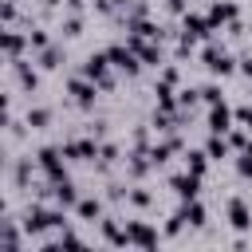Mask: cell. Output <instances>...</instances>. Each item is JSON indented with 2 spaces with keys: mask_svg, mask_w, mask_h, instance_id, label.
<instances>
[{
  "mask_svg": "<svg viewBox=\"0 0 252 252\" xmlns=\"http://www.w3.org/2000/svg\"><path fill=\"white\" fill-rule=\"evenodd\" d=\"M24 224H28V232H51V228H63V213H59V209H43V205H32Z\"/></svg>",
  "mask_w": 252,
  "mask_h": 252,
  "instance_id": "obj_1",
  "label": "cell"
},
{
  "mask_svg": "<svg viewBox=\"0 0 252 252\" xmlns=\"http://www.w3.org/2000/svg\"><path fill=\"white\" fill-rule=\"evenodd\" d=\"M106 67H110V55H106V51H102V55H87L83 75H87V79H94L102 91H110V87H114V79H110V71H106Z\"/></svg>",
  "mask_w": 252,
  "mask_h": 252,
  "instance_id": "obj_2",
  "label": "cell"
},
{
  "mask_svg": "<svg viewBox=\"0 0 252 252\" xmlns=\"http://www.w3.org/2000/svg\"><path fill=\"white\" fill-rule=\"evenodd\" d=\"M35 158H39V165H43V173H47L51 181H63V177H67V169H63V158H67L63 146H43Z\"/></svg>",
  "mask_w": 252,
  "mask_h": 252,
  "instance_id": "obj_3",
  "label": "cell"
},
{
  "mask_svg": "<svg viewBox=\"0 0 252 252\" xmlns=\"http://www.w3.org/2000/svg\"><path fill=\"white\" fill-rule=\"evenodd\" d=\"M106 55H110V67H118V71H126V75H134V71L142 67V59L134 55V47H130V43H126V47H122V43H114V47H106Z\"/></svg>",
  "mask_w": 252,
  "mask_h": 252,
  "instance_id": "obj_4",
  "label": "cell"
},
{
  "mask_svg": "<svg viewBox=\"0 0 252 252\" xmlns=\"http://www.w3.org/2000/svg\"><path fill=\"white\" fill-rule=\"evenodd\" d=\"M201 59H205V67H209L213 75H232V55H228L224 47H217V43H209Z\"/></svg>",
  "mask_w": 252,
  "mask_h": 252,
  "instance_id": "obj_5",
  "label": "cell"
},
{
  "mask_svg": "<svg viewBox=\"0 0 252 252\" xmlns=\"http://www.w3.org/2000/svg\"><path fill=\"white\" fill-rule=\"evenodd\" d=\"M126 240H130L134 248H154V244H158V228H150L146 220H130V224H126Z\"/></svg>",
  "mask_w": 252,
  "mask_h": 252,
  "instance_id": "obj_6",
  "label": "cell"
},
{
  "mask_svg": "<svg viewBox=\"0 0 252 252\" xmlns=\"http://www.w3.org/2000/svg\"><path fill=\"white\" fill-rule=\"evenodd\" d=\"M169 185H173V193H177L181 201H193V197L201 193V173H193V169H189V173H177Z\"/></svg>",
  "mask_w": 252,
  "mask_h": 252,
  "instance_id": "obj_7",
  "label": "cell"
},
{
  "mask_svg": "<svg viewBox=\"0 0 252 252\" xmlns=\"http://www.w3.org/2000/svg\"><path fill=\"white\" fill-rule=\"evenodd\" d=\"M232 130V110L224 102H213L209 106V134H228Z\"/></svg>",
  "mask_w": 252,
  "mask_h": 252,
  "instance_id": "obj_8",
  "label": "cell"
},
{
  "mask_svg": "<svg viewBox=\"0 0 252 252\" xmlns=\"http://www.w3.org/2000/svg\"><path fill=\"white\" fill-rule=\"evenodd\" d=\"M181 32H185V35H193V39H205V35L213 32V20H209V16H197V12H185Z\"/></svg>",
  "mask_w": 252,
  "mask_h": 252,
  "instance_id": "obj_9",
  "label": "cell"
},
{
  "mask_svg": "<svg viewBox=\"0 0 252 252\" xmlns=\"http://www.w3.org/2000/svg\"><path fill=\"white\" fill-rule=\"evenodd\" d=\"M67 87H71V94L79 98V106H91V102H94V91H98V83H94V79L79 75V79H71Z\"/></svg>",
  "mask_w": 252,
  "mask_h": 252,
  "instance_id": "obj_10",
  "label": "cell"
},
{
  "mask_svg": "<svg viewBox=\"0 0 252 252\" xmlns=\"http://www.w3.org/2000/svg\"><path fill=\"white\" fill-rule=\"evenodd\" d=\"M98 150H102V146H94V138L63 142V154H67V158H79V161H87V158H98Z\"/></svg>",
  "mask_w": 252,
  "mask_h": 252,
  "instance_id": "obj_11",
  "label": "cell"
},
{
  "mask_svg": "<svg viewBox=\"0 0 252 252\" xmlns=\"http://www.w3.org/2000/svg\"><path fill=\"white\" fill-rule=\"evenodd\" d=\"M51 185H55V189H51V197H55V205H59V209H75V205H79V193H75V185H71L67 177H63V181H51Z\"/></svg>",
  "mask_w": 252,
  "mask_h": 252,
  "instance_id": "obj_12",
  "label": "cell"
},
{
  "mask_svg": "<svg viewBox=\"0 0 252 252\" xmlns=\"http://www.w3.org/2000/svg\"><path fill=\"white\" fill-rule=\"evenodd\" d=\"M228 220H232V228L244 232V228H252V209H248L240 197H232V201H228Z\"/></svg>",
  "mask_w": 252,
  "mask_h": 252,
  "instance_id": "obj_13",
  "label": "cell"
},
{
  "mask_svg": "<svg viewBox=\"0 0 252 252\" xmlns=\"http://www.w3.org/2000/svg\"><path fill=\"white\" fill-rule=\"evenodd\" d=\"M177 217L185 220V224H205V205L193 197V201H181V209H177Z\"/></svg>",
  "mask_w": 252,
  "mask_h": 252,
  "instance_id": "obj_14",
  "label": "cell"
},
{
  "mask_svg": "<svg viewBox=\"0 0 252 252\" xmlns=\"http://www.w3.org/2000/svg\"><path fill=\"white\" fill-rule=\"evenodd\" d=\"M209 20H213V28H220V24H232V20H236V4H228V0L220 4V0H217V4L209 8Z\"/></svg>",
  "mask_w": 252,
  "mask_h": 252,
  "instance_id": "obj_15",
  "label": "cell"
},
{
  "mask_svg": "<svg viewBox=\"0 0 252 252\" xmlns=\"http://www.w3.org/2000/svg\"><path fill=\"white\" fill-rule=\"evenodd\" d=\"M24 43H28V35H20L16 28H8V32H4V51H8V63H12V59H20Z\"/></svg>",
  "mask_w": 252,
  "mask_h": 252,
  "instance_id": "obj_16",
  "label": "cell"
},
{
  "mask_svg": "<svg viewBox=\"0 0 252 252\" xmlns=\"http://www.w3.org/2000/svg\"><path fill=\"white\" fill-rule=\"evenodd\" d=\"M12 67H16V79H20V87H28V91H35V83H39V75L28 67V63H20V59H12Z\"/></svg>",
  "mask_w": 252,
  "mask_h": 252,
  "instance_id": "obj_17",
  "label": "cell"
},
{
  "mask_svg": "<svg viewBox=\"0 0 252 252\" xmlns=\"http://www.w3.org/2000/svg\"><path fill=\"white\" fill-rule=\"evenodd\" d=\"M228 146H232V142H228L224 134H213V138L205 142V150H209V158H217V161H220V158H228Z\"/></svg>",
  "mask_w": 252,
  "mask_h": 252,
  "instance_id": "obj_18",
  "label": "cell"
},
{
  "mask_svg": "<svg viewBox=\"0 0 252 252\" xmlns=\"http://www.w3.org/2000/svg\"><path fill=\"white\" fill-rule=\"evenodd\" d=\"M185 165H189L193 173H201V177H205V165H209V150H189V154H185Z\"/></svg>",
  "mask_w": 252,
  "mask_h": 252,
  "instance_id": "obj_19",
  "label": "cell"
},
{
  "mask_svg": "<svg viewBox=\"0 0 252 252\" xmlns=\"http://www.w3.org/2000/svg\"><path fill=\"white\" fill-rule=\"evenodd\" d=\"M75 213H79L83 220H98V213H102V205H98L94 197H83V201L75 205Z\"/></svg>",
  "mask_w": 252,
  "mask_h": 252,
  "instance_id": "obj_20",
  "label": "cell"
},
{
  "mask_svg": "<svg viewBox=\"0 0 252 252\" xmlns=\"http://www.w3.org/2000/svg\"><path fill=\"white\" fill-rule=\"evenodd\" d=\"M102 236H106V244H118V248L130 244V240H126V228H118L114 220H102Z\"/></svg>",
  "mask_w": 252,
  "mask_h": 252,
  "instance_id": "obj_21",
  "label": "cell"
},
{
  "mask_svg": "<svg viewBox=\"0 0 252 252\" xmlns=\"http://www.w3.org/2000/svg\"><path fill=\"white\" fill-rule=\"evenodd\" d=\"M39 63H43V67H59V63H63V47H55V43H47V47L39 51Z\"/></svg>",
  "mask_w": 252,
  "mask_h": 252,
  "instance_id": "obj_22",
  "label": "cell"
},
{
  "mask_svg": "<svg viewBox=\"0 0 252 252\" xmlns=\"http://www.w3.org/2000/svg\"><path fill=\"white\" fill-rule=\"evenodd\" d=\"M51 122V110H43V106H35V110H28V126L32 130H39V126H47Z\"/></svg>",
  "mask_w": 252,
  "mask_h": 252,
  "instance_id": "obj_23",
  "label": "cell"
},
{
  "mask_svg": "<svg viewBox=\"0 0 252 252\" xmlns=\"http://www.w3.org/2000/svg\"><path fill=\"white\" fill-rule=\"evenodd\" d=\"M236 169H240L244 177H252V142H248V146L240 150V161H236Z\"/></svg>",
  "mask_w": 252,
  "mask_h": 252,
  "instance_id": "obj_24",
  "label": "cell"
},
{
  "mask_svg": "<svg viewBox=\"0 0 252 252\" xmlns=\"http://www.w3.org/2000/svg\"><path fill=\"white\" fill-rule=\"evenodd\" d=\"M28 47H35V51H43V47H47V32H39V28H32V32H28Z\"/></svg>",
  "mask_w": 252,
  "mask_h": 252,
  "instance_id": "obj_25",
  "label": "cell"
},
{
  "mask_svg": "<svg viewBox=\"0 0 252 252\" xmlns=\"http://www.w3.org/2000/svg\"><path fill=\"white\" fill-rule=\"evenodd\" d=\"M197 94H201V91H193V87L177 91V106H181V110H185V106H193V102H197Z\"/></svg>",
  "mask_w": 252,
  "mask_h": 252,
  "instance_id": "obj_26",
  "label": "cell"
},
{
  "mask_svg": "<svg viewBox=\"0 0 252 252\" xmlns=\"http://www.w3.org/2000/svg\"><path fill=\"white\" fill-rule=\"evenodd\" d=\"M201 98H205L209 106H213V102H220V87H217V83H209V87H201Z\"/></svg>",
  "mask_w": 252,
  "mask_h": 252,
  "instance_id": "obj_27",
  "label": "cell"
},
{
  "mask_svg": "<svg viewBox=\"0 0 252 252\" xmlns=\"http://www.w3.org/2000/svg\"><path fill=\"white\" fill-rule=\"evenodd\" d=\"M130 201H134V205H138V209H146V205H150V201H154V197H150V193H146V189H130Z\"/></svg>",
  "mask_w": 252,
  "mask_h": 252,
  "instance_id": "obj_28",
  "label": "cell"
},
{
  "mask_svg": "<svg viewBox=\"0 0 252 252\" xmlns=\"http://www.w3.org/2000/svg\"><path fill=\"white\" fill-rule=\"evenodd\" d=\"M228 142H232V146H236V150H244V146H248V142H252V138H248V134H244V130H232V134H228Z\"/></svg>",
  "mask_w": 252,
  "mask_h": 252,
  "instance_id": "obj_29",
  "label": "cell"
},
{
  "mask_svg": "<svg viewBox=\"0 0 252 252\" xmlns=\"http://www.w3.org/2000/svg\"><path fill=\"white\" fill-rule=\"evenodd\" d=\"M236 118H240V122H244V130L252 134V106H240V110H236Z\"/></svg>",
  "mask_w": 252,
  "mask_h": 252,
  "instance_id": "obj_30",
  "label": "cell"
},
{
  "mask_svg": "<svg viewBox=\"0 0 252 252\" xmlns=\"http://www.w3.org/2000/svg\"><path fill=\"white\" fill-rule=\"evenodd\" d=\"M165 4H169L173 12H185V0H165Z\"/></svg>",
  "mask_w": 252,
  "mask_h": 252,
  "instance_id": "obj_31",
  "label": "cell"
},
{
  "mask_svg": "<svg viewBox=\"0 0 252 252\" xmlns=\"http://www.w3.org/2000/svg\"><path fill=\"white\" fill-rule=\"evenodd\" d=\"M240 71H244V75L252 79V59H244V63H240Z\"/></svg>",
  "mask_w": 252,
  "mask_h": 252,
  "instance_id": "obj_32",
  "label": "cell"
},
{
  "mask_svg": "<svg viewBox=\"0 0 252 252\" xmlns=\"http://www.w3.org/2000/svg\"><path fill=\"white\" fill-rule=\"evenodd\" d=\"M110 4H126V0H110Z\"/></svg>",
  "mask_w": 252,
  "mask_h": 252,
  "instance_id": "obj_33",
  "label": "cell"
},
{
  "mask_svg": "<svg viewBox=\"0 0 252 252\" xmlns=\"http://www.w3.org/2000/svg\"><path fill=\"white\" fill-rule=\"evenodd\" d=\"M43 4H59V0H43Z\"/></svg>",
  "mask_w": 252,
  "mask_h": 252,
  "instance_id": "obj_34",
  "label": "cell"
}]
</instances>
